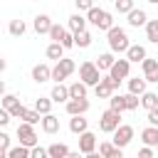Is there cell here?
<instances>
[{
	"instance_id": "cell-31",
	"label": "cell",
	"mask_w": 158,
	"mask_h": 158,
	"mask_svg": "<svg viewBox=\"0 0 158 158\" xmlns=\"http://www.w3.org/2000/svg\"><path fill=\"white\" fill-rule=\"evenodd\" d=\"M35 109L44 116V114H52V96L47 99V96H40V99H35Z\"/></svg>"
},
{
	"instance_id": "cell-5",
	"label": "cell",
	"mask_w": 158,
	"mask_h": 158,
	"mask_svg": "<svg viewBox=\"0 0 158 158\" xmlns=\"http://www.w3.org/2000/svg\"><path fill=\"white\" fill-rule=\"evenodd\" d=\"M74 69H77V64H74V59H67V57H62L54 67H52V79L54 81H64L69 74H74Z\"/></svg>"
},
{
	"instance_id": "cell-33",
	"label": "cell",
	"mask_w": 158,
	"mask_h": 158,
	"mask_svg": "<svg viewBox=\"0 0 158 158\" xmlns=\"http://www.w3.org/2000/svg\"><path fill=\"white\" fill-rule=\"evenodd\" d=\"M25 30H27V25H25V20H10V35H15V37H22L25 35Z\"/></svg>"
},
{
	"instance_id": "cell-6",
	"label": "cell",
	"mask_w": 158,
	"mask_h": 158,
	"mask_svg": "<svg viewBox=\"0 0 158 158\" xmlns=\"http://www.w3.org/2000/svg\"><path fill=\"white\" fill-rule=\"evenodd\" d=\"M17 138H20V143H25V146H37V133H35V123H27V121H20V126H17Z\"/></svg>"
},
{
	"instance_id": "cell-29",
	"label": "cell",
	"mask_w": 158,
	"mask_h": 158,
	"mask_svg": "<svg viewBox=\"0 0 158 158\" xmlns=\"http://www.w3.org/2000/svg\"><path fill=\"white\" fill-rule=\"evenodd\" d=\"M146 40L151 44H158V20H148L146 22Z\"/></svg>"
},
{
	"instance_id": "cell-22",
	"label": "cell",
	"mask_w": 158,
	"mask_h": 158,
	"mask_svg": "<svg viewBox=\"0 0 158 158\" xmlns=\"http://www.w3.org/2000/svg\"><path fill=\"white\" fill-rule=\"evenodd\" d=\"M42 131L44 133H57L59 131V118L54 114H44L42 116Z\"/></svg>"
},
{
	"instance_id": "cell-36",
	"label": "cell",
	"mask_w": 158,
	"mask_h": 158,
	"mask_svg": "<svg viewBox=\"0 0 158 158\" xmlns=\"http://www.w3.org/2000/svg\"><path fill=\"white\" fill-rule=\"evenodd\" d=\"M64 35H67V30H64L62 25H52V30H49V40H52V42H62Z\"/></svg>"
},
{
	"instance_id": "cell-35",
	"label": "cell",
	"mask_w": 158,
	"mask_h": 158,
	"mask_svg": "<svg viewBox=\"0 0 158 158\" xmlns=\"http://www.w3.org/2000/svg\"><path fill=\"white\" fill-rule=\"evenodd\" d=\"M109 106L111 109H118V111H126V94H116L109 99Z\"/></svg>"
},
{
	"instance_id": "cell-25",
	"label": "cell",
	"mask_w": 158,
	"mask_h": 158,
	"mask_svg": "<svg viewBox=\"0 0 158 158\" xmlns=\"http://www.w3.org/2000/svg\"><path fill=\"white\" fill-rule=\"evenodd\" d=\"M114 62H116L114 52H104V54H99V57H96V67H99L101 72H109V69L114 67Z\"/></svg>"
},
{
	"instance_id": "cell-1",
	"label": "cell",
	"mask_w": 158,
	"mask_h": 158,
	"mask_svg": "<svg viewBox=\"0 0 158 158\" xmlns=\"http://www.w3.org/2000/svg\"><path fill=\"white\" fill-rule=\"evenodd\" d=\"M106 40H109V49H111L114 54H126V49L131 47L126 30H123V27H116V25L106 32Z\"/></svg>"
},
{
	"instance_id": "cell-17",
	"label": "cell",
	"mask_w": 158,
	"mask_h": 158,
	"mask_svg": "<svg viewBox=\"0 0 158 158\" xmlns=\"http://www.w3.org/2000/svg\"><path fill=\"white\" fill-rule=\"evenodd\" d=\"M126 57L131 59V64H141V62L148 57V52H146L143 44H131V47L126 49Z\"/></svg>"
},
{
	"instance_id": "cell-18",
	"label": "cell",
	"mask_w": 158,
	"mask_h": 158,
	"mask_svg": "<svg viewBox=\"0 0 158 158\" xmlns=\"http://www.w3.org/2000/svg\"><path fill=\"white\" fill-rule=\"evenodd\" d=\"M146 22H148V15H146V10H141V7H133V10L128 12V25H131V27H146Z\"/></svg>"
},
{
	"instance_id": "cell-19",
	"label": "cell",
	"mask_w": 158,
	"mask_h": 158,
	"mask_svg": "<svg viewBox=\"0 0 158 158\" xmlns=\"http://www.w3.org/2000/svg\"><path fill=\"white\" fill-rule=\"evenodd\" d=\"M69 131L72 133H84V131H89V121L84 118V114H77V116H72L69 118Z\"/></svg>"
},
{
	"instance_id": "cell-14",
	"label": "cell",
	"mask_w": 158,
	"mask_h": 158,
	"mask_svg": "<svg viewBox=\"0 0 158 158\" xmlns=\"http://www.w3.org/2000/svg\"><path fill=\"white\" fill-rule=\"evenodd\" d=\"M99 156H101V158H121V156H123V148H118L114 141H104V143L99 146Z\"/></svg>"
},
{
	"instance_id": "cell-12",
	"label": "cell",
	"mask_w": 158,
	"mask_h": 158,
	"mask_svg": "<svg viewBox=\"0 0 158 158\" xmlns=\"http://www.w3.org/2000/svg\"><path fill=\"white\" fill-rule=\"evenodd\" d=\"M2 106L12 114V118H20V114H22V104H20V99L17 96H12V94H2Z\"/></svg>"
},
{
	"instance_id": "cell-7",
	"label": "cell",
	"mask_w": 158,
	"mask_h": 158,
	"mask_svg": "<svg viewBox=\"0 0 158 158\" xmlns=\"http://www.w3.org/2000/svg\"><path fill=\"white\" fill-rule=\"evenodd\" d=\"M111 136H114L111 141H114L118 148H126V146L133 141V126H128V123H121V126H118V128H116Z\"/></svg>"
},
{
	"instance_id": "cell-27",
	"label": "cell",
	"mask_w": 158,
	"mask_h": 158,
	"mask_svg": "<svg viewBox=\"0 0 158 158\" xmlns=\"http://www.w3.org/2000/svg\"><path fill=\"white\" fill-rule=\"evenodd\" d=\"M146 84H148L146 77H133V79H128V91H133V94H143V91H146Z\"/></svg>"
},
{
	"instance_id": "cell-21",
	"label": "cell",
	"mask_w": 158,
	"mask_h": 158,
	"mask_svg": "<svg viewBox=\"0 0 158 158\" xmlns=\"http://www.w3.org/2000/svg\"><path fill=\"white\" fill-rule=\"evenodd\" d=\"M64 44L62 42H52V44H47V49H44V54H47V59H54V62H59L62 57H64Z\"/></svg>"
},
{
	"instance_id": "cell-8",
	"label": "cell",
	"mask_w": 158,
	"mask_h": 158,
	"mask_svg": "<svg viewBox=\"0 0 158 158\" xmlns=\"http://www.w3.org/2000/svg\"><path fill=\"white\" fill-rule=\"evenodd\" d=\"M109 74H111L114 79H118V81L128 79V74H131V59H128V57H123V59H116V62H114V67L109 69Z\"/></svg>"
},
{
	"instance_id": "cell-9",
	"label": "cell",
	"mask_w": 158,
	"mask_h": 158,
	"mask_svg": "<svg viewBox=\"0 0 158 158\" xmlns=\"http://www.w3.org/2000/svg\"><path fill=\"white\" fill-rule=\"evenodd\" d=\"M79 153H84V156L96 153V136H94L91 131L79 133Z\"/></svg>"
},
{
	"instance_id": "cell-40",
	"label": "cell",
	"mask_w": 158,
	"mask_h": 158,
	"mask_svg": "<svg viewBox=\"0 0 158 158\" xmlns=\"http://www.w3.org/2000/svg\"><path fill=\"white\" fill-rule=\"evenodd\" d=\"M62 44H64L67 49H72V47H77V44H74V32H72V30H67V35L62 37Z\"/></svg>"
},
{
	"instance_id": "cell-3",
	"label": "cell",
	"mask_w": 158,
	"mask_h": 158,
	"mask_svg": "<svg viewBox=\"0 0 158 158\" xmlns=\"http://www.w3.org/2000/svg\"><path fill=\"white\" fill-rule=\"evenodd\" d=\"M79 79H81L84 84H89V86H96V84L101 81V69L96 67V62H91V59L81 62V64H79Z\"/></svg>"
},
{
	"instance_id": "cell-39",
	"label": "cell",
	"mask_w": 158,
	"mask_h": 158,
	"mask_svg": "<svg viewBox=\"0 0 158 158\" xmlns=\"http://www.w3.org/2000/svg\"><path fill=\"white\" fill-rule=\"evenodd\" d=\"M74 5H77L79 12H89L94 7V0H74Z\"/></svg>"
},
{
	"instance_id": "cell-37",
	"label": "cell",
	"mask_w": 158,
	"mask_h": 158,
	"mask_svg": "<svg viewBox=\"0 0 158 158\" xmlns=\"http://www.w3.org/2000/svg\"><path fill=\"white\" fill-rule=\"evenodd\" d=\"M7 151H10V136L2 131V133H0V158H5Z\"/></svg>"
},
{
	"instance_id": "cell-32",
	"label": "cell",
	"mask_w": 158,
	"mask_h": 158,
	"mask_svg": "<svg viewBox=\"0 0 158 158\" xmlns=\"http://www.w3.org/2000/svg\"><path fill=\"white\" fill-rule=\"evenodd\" d=\"M47 151H49V158H67L69 156V148L64 143H52Z\"/></svg>"
},
{
	"instance_id": "cell-38",
	"label": "cell",
	"mask_w": 158,
	"mask_h": 158,
	"mask_svg": "<svg viewBox=\"0 0 158 158\" xmlns=\"http://www.w3.org/2000/svg\"><path fill=\"white\" fill-rule=\"evenodd\" d=\"M116 10H118L121 15H128V12L133 10V0H116Z\"/></svg>"
},
{
	"instance_id": "cell-30",
	"label": "cell",
	"mask_w": 158,
	"mask_h": 158,
	"mask_svg": "<svg viewBox=\"0 0 158 158\" xmlns=\"http://www.w3.org/2000/svg\"><path fill=\"white\" fill-rule=\"evenodd\" d=\"M86 86H89V84H84L81 79L74 81V84H69V94H72V99H81V96H86Z\"/></svg>"
},
{
	"instance_id": "cell-10",
	"label": "cell",
	"mask_w": 158,
	"mask_h": 158,
	"mask_svg": "<svg viewBox=\"0 0 158 158\" xmlns=\"http://www.w3.org/2000/svg\"><path fill=\"white\" fill-rule=\"evenodd\" d=\"M64 109H67V114H69V116L86 114V111H89V99H86V96H81V99H69V101L64 104Z\"/></svg>"
},
{
	"instance_id": "cell-2",
	"label": "cell",
	"mask_w": 158,
	"mask_h": 158,
	"mask_svg": "<svg viewBox=\"0 0 158 158\" xmlns=\"http://www.w3.org/2000/svg\"><path fill=\"white\" fill-rule=\"evenodd\" d=\"M86 20L94 25V27H99V30H111L114 27V17H111V12H106V10H101V7H91L89 12H86Z\"/></svg>"
},
{
	"instance_id": "cell-28",
	"label": "cell",
	"mask_w": 158,
	"mask_h": 158,
	"mask_svg": "<svg viewBox=\"0 0 158 158\" xmlns=\"http://www.w3.org/2000/svg\"><path fill=\"white\" fill-rule=\"evenodd\" d=\"M20 118L22 121H27V123H42V114L37 111V109H22V114H20Z\"/></svg>"
},
{
	"instance_id": "cell-26",
	"label": "cell",
	"mask_w": 158,
	"mask_h": 158,
	"mask_svg": "<svg viewBox=\"0 0 158 158\" xmlns=\"http://www.w3.org/2000/svg\"><path fill=\"white\" fill-rule=\"evenodd\" d=\"M141 106H143L146 111L156 109V106H158V94H153V91H148V89H146V91L141 94Z\"/></svg>"
},
{
	"instance_id": "cell-20",
	"label": "cell",
	"mask_w": 158,
	"mask_h": 158,
	"mask_svg": "<svg viewBox=\"0 0 158 158\" xmlns=\"http://www.w3.org/2000/svg\"><path fill=\"white\" fill-rule=\"evenodd\" d=\"M141 141L146 143V146H153V148H158V126H146L143 131H141Z\"/></svg>"
},
{
	"instance_id": "cell-41",
	"label": "cell",
	"mask_w": 158,
	"mask_h": 158,
	"mask_svg": "<svg viewBox=\"0 0 158 158\" xmlns=\"http://www.w3.org/2000/svg\"><path fill=\"white\" fill-rule=\"evenodd\" d=\"M47 156H49L47 148H42V146H32V158H47Z\"/></svg>"
},
{
	"instance_id": "cell-43",
	"label": "cell",
	"mask_w": 158,
	"mask_h": 158,
	"mask_svg": "<svg viewBox=\"0 0 158 158\" xmlns=\"http://www.w3.org/2000/svg\"><path fill=\"white\" fill-rule=\"evenodd\" d=\"M148 123H151V126H158V106L148 111Z\"/></svg>"
},
{
	"instance_id": "cell-24",
	"label": "cell",
	"mask_w": 158,
	"mask_h": 158,
	"mask_svg": "<svg viewBox=\"0 0 158 158\" xmlns=\"http://www.w3.org/2000/svg\"><path fill=\"white\" fill-rule=\"evenodd\" d=\"M74 44H77L79 49L91 47V32H89V30H79V32H74Z\"/></svg>"
},
{
	"instance_id": "cell-44",
	"label": "cell",
	"mask_w": 158,
	"mask_h": 158,
	"mask_svg": "<svg viewBox=\"0 0 158 158\" xmlns=\"http://www.w3.org/2000/svg\"><path fill=\"white\" fill-rule=\"evenodd\" d=\"M148 2H151V5H158V0H148Z\"/></svg>"
},
{
	"instance_id": "cell-42",
	"label": "cell",
	"mask_w": 158,
	"mask_h": 158,
	"mask_svg": "<svg viewBox=\"0 0 158 158\" xmlns=\"http://www.w3.org/2000/svg\"><path fill=\"white\" fill-rule=\"evenodd\" d=\"M138 158H153V146H146L143 143V148L138 151Z\"/></svg>"
},
{
	"instance_id": "cell-23",
	"label": "cell",
	"mask_w": 158,
	"mask_h": 158,
	"mask_svg": "<svg viewBox=\"0 0 158 158\" xmlns=\"http://www.w3.org/2000/svg\"><path fill=\"white\" fill-rule=\"evenodd\" d=\"M86 22H89V20H86V17L81 15V12H74V15L69 17L67 27H69L72 32H79V30H86Z\"/></svg>"
},
{
	"instance_id": "cell-16",
	"label": "cell",
	"mask_w": 158,
	"mask_h": 158,
	"mask_svg": "<svg viewBox=\"0 0 158 158\" xmlns=\"http://www.w3.org/2000/svg\"><path fill=\"white\" fill-rule=\"evenodd\" d=\"M49 79H52V67H47V64H35V67H32V81L44 84V81H49Z\"/></svg>"
},
{
	"instance_id": "cell-11",
	"label": "cell",
	"mask_w": 158,
	"mask_h": 158,
	"mask_svg": "<svg viewBox=\"0 0 158 158\" xmlns=\"http://www.w3.org/2000/svg\"><path fill=\"white\" fill-rule=\"evenodd\" d=\"M141 69H143V77H146L151 84H158V62H156V59L146 57V59L141 62Z\"/></svg>"
},
{
	"instance_id": "cell-4",
	"label": "cell",
	"mask_w": 158,
	"mask_h": 158,
	"mask_svg": "<svg viewBox=\"0 0 158 158\" xmlns=\"http://www.w3.org/2000/svg\"><path fill=\"white\" fill-rule=\"evenodd\" d=\"M118 126H121V111L109 106V109L99 116V128H101L104 133H114Z\"/></svg>"
},
{
	"instance_id": "cell-34",
	"label": "cell",
	"mask_w": 158,
	"mask_h": 158,
	"mask_svg": "<svg viewBox=\"0 0 158 158\" xmlns=\"http://www.w3.org/2000/svg\"><path fill=\"white\" fill-rule=\"evenodd\" d=\"M138 106H141V94L128 91V94H126V111H136Z\"/></svg>"
},
{
	"instance_id": "cell-15",
	"label": "cell",
	"mask_w": 158,
	"mask_h": 158,
	"mask_svg": "<svg viewBox=\"0 0 158 158\" xmlns=\"http://www.w3.org/2000/svg\"><path fill=\"white\" fill-rule=\"evenodd\" d=\"M52 25H54V22H52V17H49V15H44V12H42V15H37V17H35V22H32V27H35V32H37V35H49Z\"/></svg>"
},
{
	"instance_id": "cell-13",
	"label": "cell",
	"mask_w": 158,
	"mask_h": 158,
	"mask_svg": "<svg viewBox=\"0 0 158 158\" xmlns=\"http://www.w3.org/2000/svg\"><path fill=\"white\" fill-rule=\"evenodd\" d=\"M49 96H52V101H57V104H67V101L72 99V94H69V86H64L62 81H57V84L52 86Z\"/></svg>"
}]
</instances>
